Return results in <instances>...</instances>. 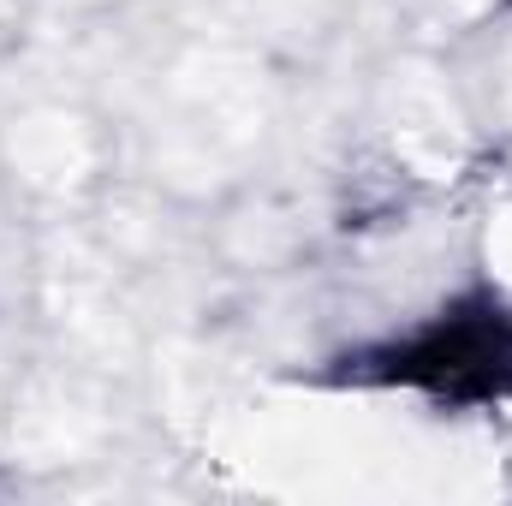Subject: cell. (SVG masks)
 <instances>
[{
  "mask_svg": "<svg viewBox=\"0 0 512 506\" xmlns=\"http://www.w3.org/2000/svg\"><path fill=\"white\" fill-rule=\"evenodd\" d=\"M489 262H495V280L512 286V209H501V221L489 227Z\"/></svg>",
  "mask_w": 512,
  "mask_h": 506,
  "instance_id": "6da1fadb",
  "label": "cell"
}]
</instances>
